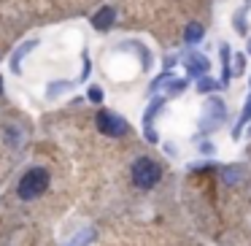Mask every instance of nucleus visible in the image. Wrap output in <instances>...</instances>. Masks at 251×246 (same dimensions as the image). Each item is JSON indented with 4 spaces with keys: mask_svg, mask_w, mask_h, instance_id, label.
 <instances>
[{
    "mask_svg": "<svg viewBox=\"0 0 251 246\" xmlns=\"http://www.w3.org/2000/svg\"><path fill=\"white\" fill-rule=\"evenodd\" d=\"M89 71H92V65H89V57H84V73H81V79H87Z\"/></svg>",
    "mask_w": 251,
    "mask_h": 246,
    "instance_id": "obj_17",
    "label": "nucleus"
},
{
    "mask_svg": "<svg viewBox=\"0 0 251 246\" xmlns=\"http://www.w3.org/2000/svg\"><path fill=\"white\" fill-rule=\"evenodd\" d=\"M114 19H116V11L111 6H105L92 17V25H95V30H108L111 25H114Z\"/></svg>",
    "mask_w": 251,
    "mask_h": 246,
    "instance_id": "obj_5",
    "label": "nucleus"
},
{
    "mask_svg": "<svg viewBox=\"0 0 251 246\" xmlns=\"http://www.w3.org/2000/svg\"><path fill=\"white\" fill-rule=\"evenodd\" d=\"M224 173V184H229V187H235V184H240V181H243V168H224L222 170Z\"/></svg>",
    "mask_w": 251,
    "mask_h": 246,
    "instance_id": "obj_9",
    "label": "nucleus"
},
{
    "mask_svg": "<svg viewBox=\"0 0 251 246\" xmlns=\"http://www.w3.org/2000/svg\"><path fill=\"white\" fill-rule=\"evenodd\" d=\"M213 89H219V84L213 82V79H208V76L197 79V92H202V95H211Z\"/></svg>",
    "mask_w": 251,
    "mask_h": 246,
    "instance_id": "obj_13",
    "label": "nucleus"
},
{
    "mask_svg": "<svg viewBox=\"0 0 251 246\" xmlns=\"http://www.w3.org/2000/svg\"><path fill=\"white\" fill-rule=\"evenodd\" d=\"M0 92H3V76H0Z\"/></svg>",
    "mask_w": 251,
    "mask_h": 246,
    "instance_id": "obj_18",
    "label": "nucleus"
},
{
    "mask_svg": "<svg viewBox=\"0 0 251 246\" xmlns=\"http://www.w3.org/2000/svg\"><path fill=\"white\" fill-rule=\"evenodd\" d=\"M33 46H35V41H27L22 49H17V52L11 55V68H14V71H22V68H19V62H22V57L27 55V52H33Z\"/></svg>",
    "mask_w": 251,
    "mask_h": 246,
    "instance_id": "obj_10",
    "label": "nucleus"
},
{
    "mask_svg": "<svg viewBox=\"0 0 251 246\" xmlns=\"http://www.w3.org/2000/svg\"><path fill=\"white\" fill-rule=\"evenodd\" d=\"M95 122H98V130L103 133V136H111V138H119V136H125V133L130 130V125H127L122 116L111 114V111H100Z\"/></svg>",
    "mask_w": 251,
    "mask_h": 246,
    "instance_id": "obj_3",
    "label": "nucleus"
},
{
    "mask_svg": "<svg viewBox=\"0 0 251 246\" xmlns=\"http://www.w3.org/2000/svg\"><path fill=\"white\" fill-rule=\"evenodd\" d=\"M95 235H98V230H95V227L78 230L71 241H65V244H60V246H87V244H92V241H95Z\"/></svg>",
    "mask_w": 251,
    "mask_h": 246,
    "instance_id": "obj_6",
    "label": "nucleus"
},
{
    "mask_svg": "<svg viewBox=\"0 0 251 246\" xmlns=\"http://www.w3.org/2000/svg\"><path fill=\"white\" fill-rule=\"evenodd\" d=\"M46 187H49V173H46L44 168H30L27 173L22 176L17 192H19L22 200H35V197H41L46 192Z\"/></svg>",
    "mask_w": 251,
    "mask_h": 246,
    "instance_id": "obj_1",
    "label": "nucleus"
},
{
    "mask_svg": "<svg viewBox=\"0 0 251 246\" xmlns=\"http://www.w3.org/2000/svg\"><path fill=\"white\" fill-rule=\"evenodd\" d=\"M235 30H238V33H246V30H249V25H246V17H243V14H240V17H235Z\"/></svg>",
    "mask_w": 251,
    "mask_h": 246,
    "instance_id": "obj_16",
    "label": "nucleus"
},
{
    "mask_svg": "<svg viewBox=\"0 0 251 246\" xmlns=\"http://www.w3.org/2000/svg\"><path fill=\"white\" fill-rule=\"evenodd\" d=\"M208 68H211V62H208L202 55H186V71H189V76L202 79L208 73Z\"/></svg>",
    "mask_w": 251,
    "mask_h": 246,
    "instance_id": "obj_4",
    "label": "nucleus"
},
{
    "mask_svg": "<svg viewBox=\"0 0 251 246\" xmlns=\"http://www.w3.org/2000/svg\"><path fill=\"white\" fill-rule=\"evenodd\" d=\"M205 35V30H202V25H197V22H192V25H186V30H184V41L186 44H197V41Z\"/></svg>",
    "mask_w": 251,
    "mask_h": 246,
    "instance_id": "obj_8",
    "label": "nucleus"
},
{
    "mask_svg": "<svg viewBox=\"0 0 251 246\" xmlns=\"http://www.w3.org/2000/svg\"><path fill=\"white\" fill-rule=\"evenodd\" d=\"M251 122V92H249V100H246V106H243V114H240V119H238V125H235V133H232V138L238 141V136H240V130H243L246 125Z\"/></svg>",
    "mask_w": 251,
    "mask_h": 246,
    "instance_id": "obj_7",
    "label": "nucleus"
},
{
    "mask_svg": "<svg viewBox=\"0 0 251 246\" xmlns=\"http://www.w3.org/2000/svg\"><path fill=\"white\" fill-rule=\"evenodd\" d=\"M208 111L216 116V122H224V116H227V109H224L222 100H208Z\"/></svg>",
    "mask_w": 251,
    "mask_h": 246,
    "instance_id": "obj_12",
    "label": "nucleus"
},
{
    "mask_svg": "<svg viewBox=\"0 0 251 246\" xmlns=\"http://www.w3.org/2000/svg\"><path fill=\"white\" fill-rule=\"evenodd\" d=\"M89 100H92V103H100V100H103V89H100V87H89Z\"/></svg>",
    "mask_w": 251,
    "mask_h": 246,
    "instance_id": "obj_15",
    "label": "nucleus"
},
{
    "mask_svg": "<svg viewBox=\"0 0 251 246\" xmlns=\"http://www.w3.org/2000/svg\"><path fill=\"white\" fill-rule=\"evenodd\" d=\"M249 55H251V41H249Z\"/></svg>",
    "mask_w": 251,
    "mask_h": 246,
    "instance_id": "obj_19",
    "label": "nucleus"
},
{
    "mask_svg": "<svg viewBox=\"0 0 251 246\" xmlns=\"http://www.w3.org/2000/svg\"><path fill=\"white\" fill-rule=\"evenodd\" d=\"M162 106H165V100H162V98H154V103L146 109V116H143V127H151V119L157 116V111L162 109Z\"/></svg>",
    "mask_w": 251,
    "mask_h": 246,
    "instance_id": "obj_11",
    "label": "nucleus"
},
{
    "mask_svg": "<svg viewBox=\"0 0 251 246\" xmlns=\"http://www.w3.org/2000/svg\"><path fill=\"white\" fill-rule=\"evenodd\" d=\"M159 176H162V168H159L154 160L138 157L135 163H132V184H135L138 190H151L159 181Z\"/></svg>",
    "mask_w": 251,
    "mask_h": 246,
    "instance_id": "obj_2",
    "label": "nucleus"
},
{
    "mask_svg": "<svg viewBox=\"0 0 251 246\" xmlns=\"http://www.w3.org/2000/svg\"><path fill=\"white\" fill-rule=\"evenodd\" d=\"M229 71L240 76V73L246 71V55H235V62H232V68H229Z\"/></svg>",
    "mask_w": 251,
    "mask_h": 246,
    "instance_id": "obj_14",
    "label": "nucleus"
}]
</instances>
